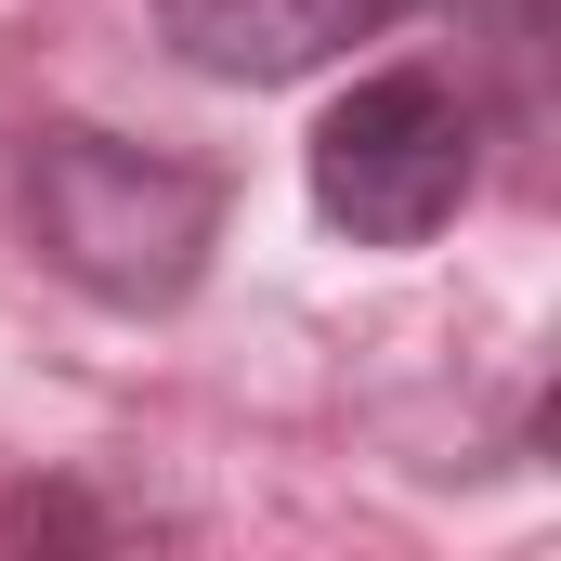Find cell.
<instances>
[{"label": "cell", "instance_id": "obj_1", "mask_svg": "<svg viewBox=\"0 0 561 561\" xmlns=\"http://www.w3.org/2000/svg\"><path fill=\"white\" fill-rule=\"evenodd\" d=\"M26 236L39 262L92 300H183L209 236H222V170L170 157V144H118L92 118H53L26 144Z\"/></svg>", "mask_w": 561, "mask_h": 561}, {"label": "cell", "instance_id": "obj_2", "mask_svg": "<svg viewBox=\"0 0 561 561\" xmlns=\"http://www.w3.org/2000/svg\"><path fill=\"white\" fill-rule=\"evenodd\" d=\"M470 170H483L470 92L431 79V66H379V79H353V92L327 105V131H313V209H327L353 249H419V236L457 222Z\"/></svg>", "mask_w": 561, "mask_h": 561}, {"label": "cell", "instance_id": "obj_3", "mask_svg": "<svg viewBox=\"0 0 561 561\" xmlns=\"http://www.w3.org/2000/svg\"><path fill=\"white\" fill-rule=\"evenodd\" d=\"M419 0H157V39L196 66V79H236V92H275L313 79L366 39H392Z\"/></svg>", "mask_w": 561, "mask_h": 561}]
</instances>
